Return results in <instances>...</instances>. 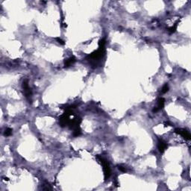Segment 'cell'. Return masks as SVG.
Listing matches in <instances>:
<instances>
[{"label":"cell","mask_w":191,"mask_h":191,"mask_svg":"<svg viewBox=\"0 0 191 191\" xmlns=\"http://www.w3.org/2000/svg\"><path fill=\"white\" fill-rule=\"evenodd\" d=\"M4 134H5V136H6V137L11 136V135L12 134V129H11V128H7V129H5Z\"/></svg>","instance_id":"cell-12"},{"label":"cell","mask_w":191,"mask_h":191,"mask_svg":"<svg viewBox=\"0 0 191 191\" xmlns=\"http://www.w3.org/2000/svg\"><path fill=\"white\" fill-rule=\"evenodd\" d=\"M55 40H57V41L60 43V44H61V45H64V44H65V43H64V40H61L60 37H56V38H55Z\"/></svg>","instance_id":"cell-14"},{"label":"cell","mask_w":191,"mask_h":191,"mask_svg":"<svg viewBox=\"0 0 191 191\" xmlns=\"http://www.w3.org/2000/svg\"><path fill=\"white\" fill-rule=\"evenodd\" d=\"M164 104H165V99H164L163 98H159V99H158L157 106H155V107L153 108L152 111H153L154 113L158 112V111L161 110V109L164 107Z\"/></svg>","instance_id":"cell-6"},{"label":"cell","mask_w":191,"mask_h":191,"mask_svg":"<svg viewBox=\"0 0 191 191\" xmlns=\"http://www.w3.org/2000/svg\"><path fill=\"white\" fill-rule=\"evenodd\" d=\"M97 158L99 159V162L101 163V164L103 166V171H104V175H105V179L107 180L110 178L111 175V167L109 165V163L108 162V160L105 158H103L101 156H97Z\"/></svg>","instance_id":"cell-2"},{"label":"cell","mask_w":191,"mask_h":191,"mask_svg":"<svg viewBox=\"0 0 191 191\" xmlns=\"http://www.w3.org/2000/svg\"><path fill=\"white\" fill-rule=\"evenodd\" d=\"M75 62V58L74 56L70 57L69 58L64 61V67H69L71 65H72Z\"/></svg>","instance_id":"cell-7"},{"label":"cell","mask_w":191,"mask_h":191,"mask_svg":"<svg viewBox=\"0 0 191 191\" xmlns=\"http://www.w3.org/2000/svg\"><path fill=\"white\" fill-rule=\"evenodd\" d=\"M168 91H169V85L167 84H165L161 89V92H162V93H166Z\"/></svg>","instance_id":"cell-11"},{"label":"cell","mask_w":191,"mask_h":191,"mask_svg":"<svg viewBox=\"0 0 191 191\" xmlns=\"http://www.w3.org/2000/svg\"><path fill=\"white\" fill-rule=\"evenodd\" d=\"M81 134V128L78 127L73 130V136L74 137H78Z\"/></svg>","instance_id":"cell-9"},{"label":"cell","mask_w":191,"mask_h":191,"mask_svg":"<svg viewBox=\"0 0 191 191\" xmlns=\"http://www.w3.org/2000/svg\"><path fill=\"white\" fill-rule=\"evenodd\" d=\"M158 148L159 152L160 153H163V152H165V150L168 148V144H167L166 142H165L163 140H162V139H158Z\"/></svg>","instance_id":"cell-5"},{"label":"cell","mask_w":191,"mask_h":191,"mask_svg":"<svg viewBox=\"0 0 191 191\" xmlns=\"http://www.w3.org/2000/svg\"><path fill=\"white\" fill-rule=\"evenodd\" d=\"M105 43L106 42H105V39H102L99 40V49L87 57V59H88L89 61L96 62V61H98L104 58V56L105 55Z\"/></svg>","instance_id":"cell-1"},{"label":"cell","mask_w":191,"mask_h":191,"mask_svg":"<svg viewBox=\"0 0 191 191\" xmlns=\"http://www.w3.org/2000/svg\"><path fill=\"white\" fill-rule=\"evenodd\" d=\"M175 132L176 134H180L181 136H182L185 140H190V132L186 130V129H183V128H176L175 130Z\"/></svg>","instance_id":"cell-4"},{"label":"cell","mask_w":191,"mask_h":191,"mask_svg":"<svg viewBox=\"0 0 191 191\" xmlns=\"http://www.w3.org/2000/svg\"><path fill=\"white\" fill-rule=\"evenodd\" d=\"M118 169H119L120 171H122L123 172H127L126 168L125 166H122V165H118Z\"/></svg>","instance_id":"cell-13"},{"label":"cell","mask_w":191,"mask_h":191,"mask_svg":"<svg viewBox=\"0 0 191 191\" xmlns=\"http://www.w3.org/2000/svg\"><path fill=\"white\" fill-rule=\"evenodd\" d=\"M42 189L45 190H52V188L51 187V186L49 185V184L48 182H46L45 184H43Z\"/></svg>","instance_id":"cell-10"},{"label":"cell","mask_w":191,"mask_h":191,"mask_svg":"<svg viewBox=\"0 0 191 191\" xmlns=\"http://www.w3.org/2000/svg\"><path fill=\"white\" fill-rule=\"evenodd\" d=\"M178 23H179V20H178L172 26H171V27H169V28H168L167 29V31L169 32V33H174V32H175L176 31V29H177V27H178Z\"/></svg>","instance_id":"cell-8"},{"label":"cell","mask_w":191,"mask_h":191,"mask_svg":"<svg viewBox=\"0 0 191 191\" xmlns=\"http://www.w3.org/2000/svg\"><path fill=\"white\" fill-rule=\"evenodd\" d=\"M23 94L25 95L26 98L29 100V102H31L32 93L29 86V81L27 79H25L23 82Z\"/></svg>","instance_id":"cell-3"}]
</instances>
